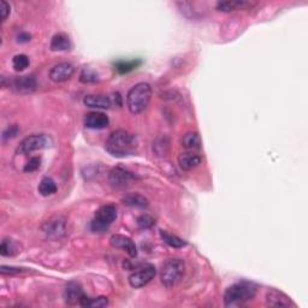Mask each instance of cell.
Listing matches in <instances>:
<instances>
[{"label":"cell","mask_w":308,"mask_h":308,"mask_svg":"<svg viewBox=\"0 0 308 308\" xmlns=\"http://www.w3.org/2000/svg\"><path fill=\"white\" fill-rule=\"evenodd\" d=\"M106 151L116 158H125L134 155L139 148L136 136L124 129H118L111 133L105 143Z\"/></svg>","instance_id":"1"},{"label":"cell","mask_w":308,"mask_h":308,"mask_svg":"<svg viewBox=\"0 0 308 308\" xmlns=\"http://www.w3.org/2000/svg\"><path fill=\"white\" fill-rule=\"evenodd\" d=\"M152 99V87L146 82L136 83L127 94V106L133 115H139L147 109Z\"/></svg>","instance_id":"2"},{"label":"cell","mask_w":308,"mask_h":308,"mask_svg":"<svg viewBox=\"0 0 308 308\" xmlns=\"http://www.w3.org/2000/svg\"><path fill=\"white\" fill-rule=\"evenodd\" d=\"M256 286L252 283L241 282L231 285L224 295V303L228 307L243 306L256 296Z\"/></svg>","instance_id":"3"},{"label":"cell","mask_w":308,"mask_h":308,"mask_svg":"<svg viewBox=\"0 0 308 308\" xmlns=\"http://www.w3.org/2000/svg\"><path fill=\"white\" fill-rule=\"evenodd\" d=\"M185 274V264L181 259H169L160 270V280L166 288H173L181 283Z\"/></svg>","instance_id":"4"},{"label":"cell","mask_w":308,"mask_h":308,"mask_svg":"<svg viewBox=\"0 0 308 308\" xmlns=\"http://www.w3.org/2000/svg\"><path fill=\"white\" fill-rule=\"evenodd\" d=\"M117 218V208L113 205H104L95 212L91 223V230L95 234H104Z\"/></svg>","instance_id":"5"},{"label":"cell","mask_w":308,"mask_h":308,"mask_svg":"<svg viewBox=\"0 0 308 308\" xmlns=\"http://www.w3.org/2000/svg\"><path fill=\"white\" fill-rule=\"evenodd\" d=\"M87 107L97 110H109L112 106H122V97L119 93L112 95L106 94H88L83 99Z\"/></svg>","instance_id":"6"},{"label":"cell","mask_w":308,"mask_h":308,"mask_svg":"<svg viewBox=\"0 0 308 308\" xmlns=\"http://www.w3.org/2000/svg\"><path fill=\"white\" fill-rule=\"evenodd\" d=\"M52 143V139H51L49 135L37 134V135L26 137V139L20 143L17 152H19L20 154H31L35 151H41V149L51 147Z\"/></svg>","instance_id":"7"},{"label":"cell","mask_w":308,"mask_h":308,"mask_svg":"<svg viewBox=\"0 0 308 308\" xmlns=\"http://www.w3.org/2000/svg\"><path fill=\"white\" fill-rule=\"evenodd\" d=\"M139 179V177L129 170L123 169V167H113L109 173V182L116 189H125L130 187Z\"/></svg>","instance_id":"8"},{"label":"cell","mask_w":308,"mask_h":308,"mask_svg":"<svg viewBox=\"0 0 308 308\" xmlns=\"http://www.w3.org/2000/svg\"><path fill=\"white\" fill-rule=\"evenodd\" d=\"M155 274H157V270L153 265H145L142 267L137 268L129 276V284L131 288L140 289L146 286L152 279H154Z\"/></svg>","instance_id":"9"},{"label":"cell","mask_w":308,"mask_h":308,"mask_svg":"<svg viewBox=\"0 0 308 308\" xmlns=\"http://www.w3.org/2000/svg\"><path fill=\"white\" fill-rule=\"evenodd\" d=\"M75 73V68L70 63H58V64L53 65L50 70V79L53 82H65V81L70 80Z\"/></svg>","instance_id":"10"},{"label":"cell","mask_w":308,"mask_h":308,"mask_svg":"<svg viewBox=\"0 0 308 308\" xmlns=\"http://www.w3.org/2000/svg\"><path fill=\"white\" fill-rule=\"evenodd\" d=\"M110 244H111L113 248H118V249L127 252L130 258H136L137 256L136 244L134 243V241L131 240V238L127 237V236L113 235L112 237L110 238Z\"/></svg>","instance_id":"11"},{"label":"cell","mask_w":308,"mask_h":308,"mask_svg":"<svg viewBox=\"0 0 308 308\" xmlns=\"http://www.w3.org/2000/svg\"><path fill=\"white\" fill-rule=\"evenodd\" d=\"M11 86L17 93H21V94H29V93L34 92L37 89V80H35L34 76H20L16 77V79L13 80L11 82Z\"/></svg>","instance_id":"12"},{"label":"cell","mask_w":308,"mask_h":308,"mask_svg":"<svg viewBox=\"0 0 308 308\" xmlns=\"http://www.w3.org/2000/svg\"><path fill=\"white\" fill-rule=\"evenodd\" d=\"M110 119L101 112H89L85 117V125L89 129L100 130L109 127Z\"/></svg>","instance_id":"13"},{"label":"cell","mask_w":308,"mask_h":308,"mask_svg":"<svg viewBox=\"0 0 308 308\" xmlns=\"http://www.w3.org/2000/svg\"><path fill=\"white\" fill-rule=\"evenodd\" d=\"M83 296H85V292H83L82 286H81L79 283L70 282L67 286H65L64 298L65 302H67L68 304H70V306L80 304Z\"/></svg>","instance_id":"14"},{"label":"cell","mask_w":308,"mask_h":308,"mask_svg":"<svg viewBox=\"0 0 308 308\" xmlns=\"http://www.w3.org/2000/svg\"><path fill=\"white\" fill-rule=\"evenodd\" d=\"M266 304L270 307H294L292 301L283 292L272 289L266 295Z\"/></svg>","instance_id":"15"},{"label":"cell","mask_w":308,"mask_h":308,"mask_svg":"<svg viewBox=\"0 0 308 308\" xmlns=\"http://www.w3.org/2000/svg\"><path fill=\"white\" fill-rule=\"evenodd\" d=\"M178 164L179 167L184 171H190V170L195 169L196 166H199L201 164V158L199 157L197 154L194 153H182L178 157Z\"/></svg>","instance_id":"16"},{"label":"cell","mask_w":308,"mask_h":308,"mask_svg":"<svg viewBox=\"0 0 308 308\" xmlns=\"http://www.w3.org/2000/svg\"><path fill=\"white\" fill-rule=\"evenodd\" d=\"M50 49L55 52H61V51H68L71 49L70 39L64 33H58L52 38L50 44Z\"/></svg>","instance_id":"17"},{"label":"cell","mask_w":308,"mask_h":308,"mask_svg":"<svg viewBox=\"0 0 308 308\" xmlns=\"http://www.w3.org/2000/svg\"><path fill=\"white\" fill-rule=\"evenodd\" d=\"M248 7H250L249 3L243 2V0H231V2H219L217 4V10L222 13H232V11L244 10Z\"/></svg>","instance_id":"18"},{"label":"cell","mask_w":308,"mask_h":308,"mask_svg":"<svg viewBox=\"0 0 308 308\" xmlns=\"http://www.w3.org/2000/svg\"><path fill=\"white\" fill-rule=\"evenodd\" d=\"M182 146L187 151H197L201 148V137L197 133H187L182 139Z\"/></svg>","instance_id":"19"},{"label":"cell","mask_w":308,"mask_h":308,"mask_svg":"<svg viewBox=\"0 0 308 308\" xmlns=\"http://www.w3.org/2000/svg\"><path fill=\"white\" fill-rule=\"evenodd\" d=\"M124 205L130 206V207H136V208H146L148 207V200L145 196L140 195V194H128L123 197Z\"/></svg>","instance_id":"20"},{"label":"cell","mask_w":308,"mask_h":308,"mask_svg":"<svg viewBox=\"0 0 308 308\" xmlns=\"http://www.w3.org/2000/svg\"><path fill=\"white\" fill-rule=\"evenodd\" d=\"M64 230H65V224L64 222H62V220L59 219L50 220V222H47L43 226V231L45 234L47 236H55V237L63 234Z\"/></svg>","instance_id":"21"},{"label":"cell","mask_w":308,"mask_h":308,"mask_svg":"<svg viewBox=\"0 0 308 308\" xmlns=\"http://www.w3.org/2000/svg\"><path fill=\"white\" fill-rule=\"evenodd\" d=\"M38 190L43 196H51L57 193V184L52 178L45 177L41 179L40 184H39L38 187Z\"/></svg>","instance_id":"22"},{"label":"cell","mask_w":308,"mask_h":308,"mask_svg":"<svg viewBox=\"0 0 308 308\" xmlns=\"http://www.w3.org/2000/svg\"><path fill=\"white\" fill-rule=\"evenodd\" d=\"M160 236L167 246H170L171 248L179 249V248H183L187 246V242H185L184 240L179 238L178 236L170 234V232H167V231H164V230H161L160 231Z\"/></svg>","instance_id":"23"},{"label":"cell","mask_w":308,"mask_h":308,"mask_svg":"<svg viewBox=\"0 0 308 308\" xmlns=\"http://www.w3.org/2000/svg\"><path fill=\"white\" fill-rule=\"evenodd\" d=\"M80 306L91 307V308L106 307V306H109V300H107V297H104V296H100V297H97V298H91L85 295L82 300H81Z\"/></svg>","instance_id":"24"},{"label":"cell","mask_w":308,"mask_h":308,"mask_svg":"<svg viewBox=\"0 0 308 308\" xmlns=\"http://www.w3.org/2000/svg\"><path fill=\"white\" fill-rule=\"evenodd\" d=\"M140 64H141V61H139V59H136V61H119L115 63V67L119 74H127L136 69Z\"/></svg>","instance_id":"25"},{"label":"cell","mask_w":308,"mask_h":308,"mask_svg":"<svg viewBox=\"0 0 308 308\" xmlns=\"http://www.w3.org/2000/svg\"><path fill=\"white\" fill-rule=\"evenodd\" d=\"M19 247L17 244L11 240H4L2 242V246H0V254L3 256H14L19 253Z\"/></svg>","instance_id":"26"},{"label":"cell","mask_w":308,"mask_h":308,"mask_svg":"<svg viewBox=\"0 0 308 308\" xmlns=\"http://www.w3.org/2000/svg\"><path fill=\"white\" fill-rule=\"evenodd\" d=\"M13 67L16 71H23L29 67V58L26 55H16L13 58Z\"/></svg>","instance_id":"27"},{"label":"cell","mask_w":308,"mask_h":308,"mask_svg":"<svg viewBox=\"0 0 308 308\" xmlns=\"http://www.w3.org/2000/svg\"><path fill=\"white\" fill-rule=\"evenodd\" d=\"M80 81L83 83H94L99 81L98 74L91 69H83L80 75Z\"/></svg>","instance_id":"28"},{"label":"cell","mask_w":308,"mask_h":308,"mask_svg":"<svg viewBox=\"0 0 308 308\" xmlns=\"http://www.w3.org/2000/svg\"><path fill=\"white\" fill-rule=\"evenodd\" d=\"M154 224L155 220L151 216H148V214H142V216L137 218V226L142 230L151 229L152 226H154Z\"/></svg>","instance_id":"29"},{"label":"cell","mask_w":308,"mask_h":308,"mask_svg":"<svg viewBox=\"0 0 308 308\" xmlns=\"http://www.w3.org/2000/svg\"><path fill=\"white\" fill-rule=\"evenodd\" d=\"M40 166H41L40 158L33 157L32 159L26 164L25 167H23V170H25V172H34V171H37V170L40 169Z\"/></svg>","instance_id":"30"},{"label":"cell","mask_w":308,"mask_h":308,"mask_svg":"<svg viewBox=\"0 0 308 308\" xmlns=\"http://www.w3.org/2000/svg\"><path fill=\"white\" fill-rule=\"evenodd\" d=\"M19 131L20 129L17 125H10V127H9L8 129L3 133V139L4 140L14 139V137H16L17 134H19Z\"/></svg>","instance_id":"31"},{"label":"cell","mask_w":308,"mask_h":308,"mask_svg":"<svg viewBox=\"0 0 308 308\" xmlns=\"http://www.w3.org/2000/svg\"><path fill=\"white\" fill-rule=\"evenodd\" d=\"M23 271H25L23 268L13 267V266H2V267H0L2 274H16V273H21V272Z\"/></svg>","instance_id":"32"},{"label":"cell","mask_w":308,"mask_h":308,"mask_svg":"<svg viewBox=\"0 0 308 308\" xmlns=\"http://www.w3.org/2000/svg\"><path fill=\"white\" fill-rule=\"evenodd\" d=\"M0 14H2V21L4 22L8 19L9 14H10V5L5 0L0 2Z\"/></svg>","instance_id":"33"},{"label":"cell","mask_w":308,"mask_h":308,"mask_svg":"<svg viewBox=\"0 0 308 308\" xmlns=\"http://www.w3.org/2000/svg\"><path fill=\"white\" fill-rule=\"evenodd\" d=\"M29 40H31V34H28V33H21V34L17 35V41L19 43H28Z\"/></svg>","instance_id":"34"}]
</instances>
